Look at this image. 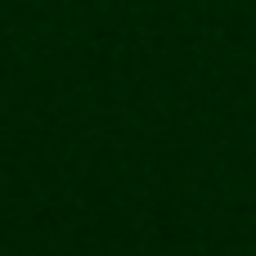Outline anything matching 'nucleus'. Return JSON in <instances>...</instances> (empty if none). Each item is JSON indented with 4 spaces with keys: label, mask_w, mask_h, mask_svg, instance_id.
Returning <instances> with one entry per match:
<instances>
[]
</instances>
